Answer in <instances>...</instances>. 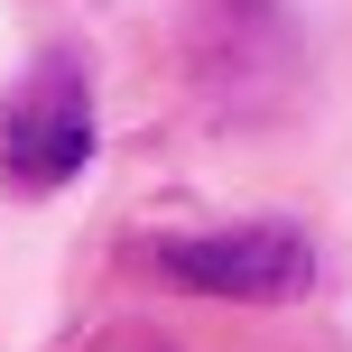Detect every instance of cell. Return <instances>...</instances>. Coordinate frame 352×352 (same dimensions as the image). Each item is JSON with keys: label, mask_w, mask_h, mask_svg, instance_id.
<instances>
[{"label": "cell", "mask_w": 352, "mask_h": 352, "mask_svg": "<svg viewBox=\"0 0 352 352\" xmlns=\"http://www.w3.org/2000/svg\"><path fill=\"white\" fill-rule=\"evenodd\" d=\"M84 158H93V93H84V74H74L65 56H47V65L10 93V111H0V176H10L19 195H47Z\"/></svg>", "instance_id": "2"}, {"label": "cell", "mask_w": 352, "mask_h": 352, "mask_svg": "<svg viewBox=\"0 0 352 352\" xmlns=\"http://www.w3.org/2000/svg\"><path fill=\"white\" fill-rule=\"evenodd\" d=\"M148 260H158V278L195 287V297H241V306L306 297V278H316V250H306L287 223H241V232H195V241H158Z\"/></svg>", "instance_id": "1"}]
</instances>
